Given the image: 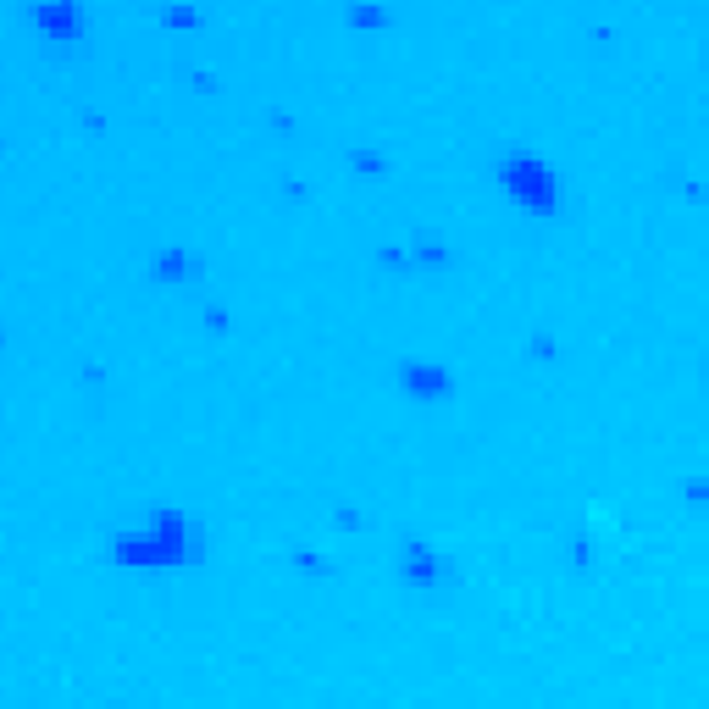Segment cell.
Wrapping results in <instances>:
<instances>
[{"mask_svg":"<svg viewBox=\"0 0 709 709\" xmlns=\"http://www.w3.org/2000/svg\"><path fill=\"white\" fill-rule=\"evenodd\" d=\"M505 189L516 194L527 211H538V217H549L554 205H560V189H554V172L543 167L538 156H510L505 161Z\"/></svg>","mask_w":709,"mask_h":709,"instance_id":"cell-1","label":"cell"},{"mask_svg":"<svg viewBox=\"0 0 709 709\" xmlns=\"http://www.w3.org/2000/svg\"><path fill=\"white\" fill-rule=\"evenodd\" d=\"M39 28L56 34V39H78L84 34V12H78L73 0H45V6H39Z\"/></svg>","mask_w":709,"mask_h":709,"instance_id":"cell-2","label":"cell"}]
</instances>
